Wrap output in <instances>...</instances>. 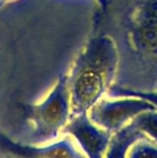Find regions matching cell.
Wrapping results in <instances>:
<instances>
[{"instance_id": "8", "label": "cell", "mask_w": 157, "mask_h": 158, "mask_svg": "<svg viewBox=\"0 0 157 158\" xmlns=\"http://www.w3.org/2000/svg\"><path fill=\"white\" fill-rule=\"evenodd\" d=\"M0 158H9V157H0Z\"/></svg>"}, {"instance_id": "6", "label": "cell", "mask_w": 157, "mask_h": 158, "mask_svg": "<svg viewBox=\"0 0 157 158\" xmlns=\"http://www.w3.org/2000/svg\"><path fill=\"white\" fill-rule=\"evenodd\" d=\"M131 122L145 137L157 142V110L141 113Z\"/></svg>"}, {"instance_id": "7", "label": "cell", "mask_w": 157, "mask_h": 158, "mask_svg": "<svg viewBox=\"0 0 157 158\" xmlns=\"http://www.w3.org/2000/svg\"><path fill=\"white\" fill-rule=\"evenodd\" d=\"M127 158H157V142L141 138L130 146Z\"/></svg>"}, {"instance_id": "2", "label": "cell", "mask_w": 157, "mask_h": 158, "mask_svg": "<svg viewBox=\"0 0 157 158\" xmlns=\"http://www.w3.org/2000/svg\"><path fill=\"white\" fill-rule=\"evenodd\" d=\"M157 110L150 101L139 97H103L87 112L90 121L107 132H118L147 111Z\"/></svg>"}, {"instance_id": "1", "label": "cell", "mask_w": 157, "mask_h": 158, "mask_svg": "<svg viewBox=\"0 0 157 158\" xmlns=\"http://www.w3.org/2000/svg\"><path fill=\"white\" fill-rule=\"evenodd\" d=\"M23 124L11 139L26 144H45L63 135L71 117L69 89L60 81L44 100L24 106Z\"/></svg>"}, {"instance_id": "5", "label": "cell", "mask_w": 157, "mask_h": 158, "mask_svg": "<svg viewBox=\"0 0 157 158\" xmlns=\"http://www.w3.org/2000/svg\"><path fill=\"white\" fill-rule=\"evenodd\" d=\"M143 137L145 135L130 122L119 131L112 135L105 158H127L130 146Z\"/></svg>"}, {"instance_id": "4", "label": "cell", "mask_w": 157, "mask_h": 158, "mask_svg": "<svg viewBox=\"0 0 157 158\" xmlns=\"http://www.w3.org/2000/svg\"><path fill=\"white\" fill-rule=\"evenodd\" d=\"M63 135H71L87 158H105L112 137L111 133L95 125L87 113L71 117Z\"/></svg>"}, {"instance_id": "3", "label": "cell", "mask_w": 157, "mask_h": 158, "mask_svg": "<svg viewBox=\"0 0 157 158\" xmlns=\"http://www.w3.org/2000/svg\"><path fill=\"white\" fill-rule=\"evenodd\" d=\"M0 157L9 158H87L69 135L45 144H26L11 139L0 130Z\"/></svg>"}]
</instances>
